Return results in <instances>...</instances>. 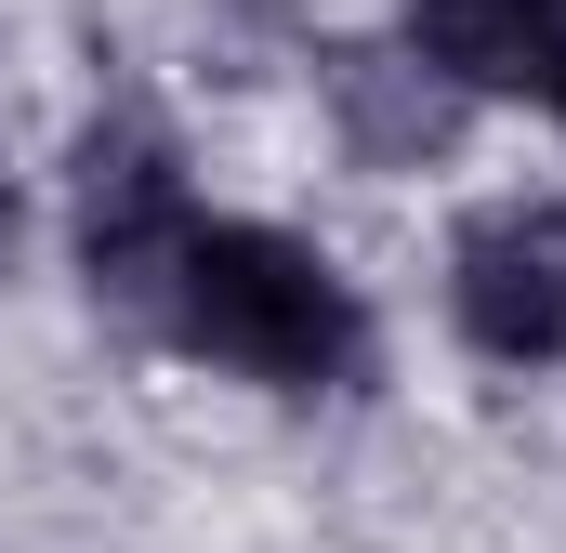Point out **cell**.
<instances>
[{"instance_id":"7","label":"cell","mask_w":566,"mask_h":553,"mask_svg":"<svg viewBox=\"0 0 566 553\" xmlns=\"http://www.w3.org/2000/svg\"><path fill=\"white\" fill-rule=\"evenodd\" d=\"M554 106H566V80H554Z\"/></svg>"},{"instance_id":"3","label":"cell","mask_w":566,"mask_h":553,"mask_svg":"<svg viewBox=\"0 0 566 553\" xmlns=\"http://www.w3.org/2000/svg\"><path fill=\"white\" fill-rule=\"evenodd\" d=\"M448 316L474 356L501 369H541L566 356V211L554 198H488L448 251Z\"/></svg>"},{"instance_id":"2","label":"cell","mask_w":566,"mask_h":553,"mask_svg":"<svg viewBox=\"0 0 566 553\" xmlns=\"http://www.w3.org/2000/svg\"><path fill=\"white\" fill-rule=\"evenodd\" d=\"M198 238V198H185V158L145 106H106L80 133V290L119 316V330H171V276Z\"/></svg>"},{"instance_id":"1","label":"cell","mask_w":566,"mask_h":553,"mask_svg":"<svg viewBox=\"0 0 566 553\" xmlns=\"http://www.w3.org/2000/svg\"><path fill=\"white\" fill-rule=\"evenodd\" d=\"M171 343L238 369V383H277V396H316L369 356V303L329 251H303L277 225H198L185 238V276H171Z\"/></svg>"},{"instance_id":"5","label":"cell","mask_w":566,"mask_h":553,"mask_svg":"<svg viewBox=\"0 0 566 553\" xmlns=\"http://www.w3.org/2000/svg\"><path fill=\"white\" fill-rule=\"evenodd\" d=\"M409 53L461 93H554L566 0H409Z\"/></svg>"},{"instance_id":"6","label":"cell","mask_w":566,"mask_h":553,"mask_svg":"<svg viewBox=\"0 0 566 553\" xmlns=\"http://www.w3.org/2000/svg\"><path fill=\"white\" fill-rule=\"evenodd\" d=\"M0 264H13V185H0Z\"/></svg>"},{"instance_id":"4","label":"cell","mask_w":566,"mask_h":553,"mask_svg":"<svg viewBox=\"0 0 566 553\" xmlns=\"http://www.w3.org/2000/svg\"><path fill=\"white\" fill-rule=\"evenodd\" d=\"M461 80H434L409 40H356V53H329V119L356 145V171H434L448 145H461Z\"/></svg>"}]
</instances>
